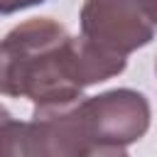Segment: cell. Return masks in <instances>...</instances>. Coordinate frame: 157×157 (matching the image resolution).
I'll return each mask as SVG.
<instances>
[{"mask_svg": "<svg viewBox=\"0 0 157 157\" xmlns=\"http://www.w3.org/2000/svg\"><path fill=\"white\" fill-rule=\"evenodd\" d=\"M125 56L103 52L64 25L34 17L0 42V93L29 98L34 108H61L81 98L86 86L108 81L125 69Z\"/></svg>", "mask_w": 157, "mask_h": 157, "instance_id": "cell-1", "label": "cell"}, {"mask_svg": "<svg viewBox=\"0 0 157 157\" xmlns=\"http://www.w3.org/2000/svg\"><path fill=\"white\" fill-rule=\"evenodd\" d=\"M78 20L81 37L118 56L150 44L157 32L155 0H86Z\"/></svg>", "mask_w": 157, "mask_h": 157, "instance_id": "cell-2", "label": "cell"}, {"mask_svg": "<svg viewBox=\"0 0 157 157\" xmlns=\"http://www.w3.org/2000/svg\"><path fill=\"white\" fill-rule=\"evenodd\" d=\"M7 118H12V115H10V110H7L5 105H0V123H2V120H7Z\"/></svg>", "mask_w": 157, "mask_h": 157, "instance_id": "cell-5", "label": "cell"}, {"mask_svg": "<svg viewBox=\"0 0 157 157\" xmlns=\"http://www.w3.org/2000/svg\"><path fill=\"white\" fill-rule=\"evenodd\" d=\"M155 7H157V0H155Z\"/></svg>", "mask_w": 157, "mask_h": 157, "instance_id": "cell-6", "label": "cell"}, {"mask_svg": "<svg viewBox=\"0 0 157 157\" xmlns=\"http://www.w3.org/2000/svg\"><path fill=\"white\" fill-rule=\"evenodd\" d=\"M47 0H0V15H12V12H20L25 7H32V5H42Z\"/></svg>", "mask_w": 157, "mask_h": 157, "instance_id": "cell-4", "label": "cell"}, {"mask_svg": "<svg viewBox=\"0 0 157 157\" xmlns=\"http://www.w3.org/2000/svg\"><path fill=\"white\" fill-rule=\"evenodd\" d=\"M86 132L101 145L128 147L150 128V103L140 91L113 88L76 103Z\"/></svg>", "mask_w": 157, "mask_h": 157, "instance_id": "cell-3", "label": "cell"}]
</instances>
